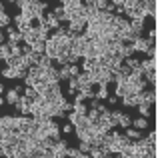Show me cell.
<instances>
[{
	"mask_svg": "<svg viewBox=\"0 0 158 158\" xmlns=\"http://www.w3.org/2000/svg\"><path fill=\"white\" fill-rule=\"evenodd\" d=\"M48 4L42 2V0H34V2H24L22 6H20V14L24 16L26 20H34V18H40V16L46 12Z\"/></svg>",
	"mask_w": 158,
	"mask_h": 158,
	"instance_id": "1",
	"label": "cell"
},
{
	"mask_svg": "<svg viewBox=\"0 0 158 158\" xmlns=\"http://www.w3.org/2000/svg\"><path fill=\"white\" fill-rule=\"evenodd\" d=\"M132 154L134 158H146V156H156V144L148 142L146 138H136L132 140Z\"/></svg>",
	"mask_w": 158,
	"mask_h": 158,
	"instance_id": "2",
	"label": "cell"
},
{
	"mask_svg": "<svg viewBox=\"0 0 158 158\" xmlns=\"http://www.w3.org/2000/svg\"><path fill=\"white\" fill-rule=\"evenodd\" d=\"M30 104H32V98H28L26 94H24V96H18V100H16L12 106L16 108V112H18V114H28Z\"/></svg>",
	"mask_w": 158,
	"mask_h": 158,
	"instance_id": "3",
	"label": "cell"
},
{
	"mask_svg": "<svg viewBox=\"0 0 158 158\" xmlns=\"http://www.w3.org/2000/svg\"><path fill=\"white\" fill-rule=\"evenodd\" d=\"M70 144L66 142V140H54V144H52V158H62V156H66V148H68Z\"/></svg>",
	"mask_w": 158,
	"mask_h": 158,
	"instance_id": "4",
	"label": "cell"
},
{
	"mask_svg": "<svg viewBox=\"0 0 158 158\" xmlns=\"http://www.w3.org/2000/svg\"><path fill=\"white\" fill-rule=\"evenodd\" d=\"M68 28L74 32H84L86 28V18L84 16H74L72 20H68Z\"/></svg>",
	"mask_w": 158,
	"mask_h": 158,
	"instance_id": "5",
	"label": "cell"
},
{
	"mask_svg": "<svg viewBox=\"0 0 158 158\" xmlns=\"http://www.w3.org/2000/svg\"><path fill=\"white\" fill-rule=\"evenodd\" d=\"M100 72V78H98V86H108L112 80H114V72L110 68H98Z\"/></svg>",
	"mask_w": 158,
	"mask_h": 158,
	"instance_id": "6",
	"label": "cell"
},
{
	"mask_svg": "<svg viewBox=\"0 0 158 158\" xmlns=\"http://www.w3.org/2000/svg\"><path fill=\"white\" fill-rule=\"evenodd\" d=\"M108 26H110L114 32H118V30H122L124 26H128V18H124V16H118V14H114V16H112V20L108 22Z\"/></svg>",
	"mask_w": 158,
	"mask_h": 158,
	"instance_id": "7",
	"label": "cell"
},
{
	"mask_svg": "<svg viewBox=\"0 0 158 158\" xmlns=\"http://www.w3.org/2000/svg\"><path fill=\"white\" fill-rule=\"evenodd\" d=\"M140 68H142L144 76H148V74H156V58H146V60H140Z\"/></svg>",
	"mask_w": 158,
	"mask_h": 158,
	"instance_id": "8",
	"label": "cell"
},
{
	"mask_svg": "<svg viewBox=\"0 0 158 158\" xmlns=\"http://www.w3.org/2000/svg\"><path fill=\"white\" fill-rule=\"evenodd\" d=\"M74 78H76V92H80L82 88H90V86H92L90 80H88V74H86L84 70H80Z\"/></svg>",
	"mask_w": 158,
	"mask_h": 158,
	"instance_id": "9",
	"label": "cell"
},
{
	"mask_svg": "<svg viewBox=\"0 0 158 158\" xmlns=\"http://www.w3.org/2000/svg\"><path fill=\"white\" fill-rule=\"evenodd\" d=\"M148 46H150V42H148V38H144V36H138V38L132 40V48H134V52H146Z\"/></svg>",
	"mask_w": 158,
	"mask_h": 158,
	"instance_id": "10",
	"label": "cell"
},
{
	"mask_svg": "<svg viewBox=\"0 0 158 158\" xmlns=\"http://www.w3.org/2000/svg\"><path fill=\"white\" fill-rule=\"evenodd\" d=\"M42 76L46 78L48 82H60V78H58V70L54 68V66H48V68H42Z\"/></svg>",
	"mask_w": 158,
	"mask_h": 158,
	"instance_id": "11",
	"label": "cell"
},
{
	"mask_svg": "<svg viewBox=\"0 0 158 158\" xmlns=\"http://www.w3.org/2000/svg\"><path fill=\"white\" fill-rule=\"evenodd\" d=\"M128 26L136 36H142L144 32V20H128Z\"/></svg>",
	"mask_w": 158,
	"mask_h": 158,
	"instance_id": "12",
	"label": "cell"
},
{
	"mask_svg": "<svg viewBox=\"0 0 158 158\" xmlns=\"http://www.w3.org/2000/svg\"><path fill=\"white\" fill-rule=\"evenodd\" d=\"M20 92H22V88H20V86H16V88L8 90V92H6V98H4V102H8V104H14V102L18 100Z\"/></svg>",
	"mask_w": 158,
	"mask_h": 158,
	"instance_id": "13",
	"label": "cell"
},
{
	"mask_svg": "<svg viewBox=\"0 0 158 158\" xmlns=\"http://www.w3.org/2000/svg\"><path fill=\"white\" fill-rule=\"evenodd\" d=\"M126 94H132L130 92V86H128L126 82H118V84H116V90H114V96L116 98H122V96H126Z\"/></svg>",
	"mask_w": 158,
	"mask_h": 158,
	"instance_id": "14",
	"label": "cell"
},
{
	"mask_svg": "<svg viewBox=\"0 0 158 158\" xmlns=\"http://www.w3.org/2000/svg\"><path fill=\"white\" fill-rule=\"evenodd\" d=\"M120 100H122V104L128 106V108L138 106V94H126V96H122Z\"/></svg>",
	"mask_w": 158,
	"mask_h": 158,
	"instance_id": "15",
	"label": "cell"
},
{
	"mask_svg": "<svg viewBox=\"0 0 158 158\" xmlns=\"http://www.w3.org/2000/svg\"><path fill=\"white\" fill-rule=\"evenodd\" d=\"M8 30H6V34H8V42H22V34H20L16 28H10V26H6Z\"/></svg>",
	"mask_w": 158,
	"mask_h": 158,
	"instance_id": "16",
	"label": "cell"
},
{
	"mask_svg": "<svg viewBox=\"0 0 158 158\" xmlns=\"http://www.w3.org/2000/svg\"><path fill=\"white\" fill-rule=\"evenodd\" d=\"M112 16H114V14H112V12H108V10H98L96 12V20L100 24H108L112 20Z\"/></svg>",
	"mask_w": 158,
	"mask_h": 158,
	"instance_id": "17",
	"label": "cell"
},
{
	"mask_svg": "<svg viewBox=\"0 0 158 158\" xmlns=\"http://www.w3.org/2000/svg\"><path fill=\"white\" fill-rule=\"evenodd\" d=\"M96 68H98L96 58H84V62H82V70L84 72H90V70H96Z\"/></svg>",
	"mask_w": 158,
	"mask_h": 158,
	"instance_id": "18",
	"label": "cell"
},
{
	"mask_svg": "<svg viewBox=\"0 0 158 158\" xmlns=\"http://www.w3.org/2000/svg\"><path fill=\"white\" fill-rule=\"evenodd\" d=\"M130 126L138 128V130H146V128H148V118H146V116H140V118L132 120V124H130Z\"/></svg>",
	"mask_w": 158,
	"mask_h": 158,
	"instance_id": "19",
	"label": "cell"
},
{
	"mask_svg": "<svg viewBox=\"0 0 158 158\" xmlns=\"http://www.w3.org/2000/svg\"><path fill=\"white\" fill-rule=\"evenodd\" d=\"M78 148H80V152H82V154H86V156H88V152L94 148V144H92V140H80Z\"/></svg>",
	"mask_w": 158,
	"mask_h": 158,
	"instance_id": "20",
	"label": "cell"
},
{
	"mask_svg": "<svg viewBox=\"0 0 158 158\" xmlns=\"http://www.w3.org/2000/svg\"><path fill=\"white\" fill-rule=\"evenodd\" d=\"M0 56H2V60H6V58L12 56V48H10V44H8V42L0 44Z\"/></svg>",
	"mask_w": 158,
	"mask_h": 158,
	"instance_id": "21",
	"label": "cell"
},
{
	"mask_svg": "<svg viewBox=\"0 0 158 158\" xmlns=\"http://www.w3.org/2000/svg\"><path fill=\"white\" fill-rule=\"evenodd\" d=\"M52 14L58 18V22H60V24H62V22H66V10H64V6L54 8V10H52Z\"/></svg>",
	"mask_w": 158,
	"mask_h": 158,
	"instance_id": "22",
	"label": "cell"
},
{
	"mask_svg": "<svg viewBox=\"0 0 158 158\" xmlns=\"http://www.w3.org/2000/svg\"><path fill=\"white\" fill-rule=\"evenodd\" d=\"M130 124H132V118H130L128 114H124V112H122V114H120V118H118V124H116V126H120V128H128Z\"/></svg>",
	"mask_w": 158,
	"mask_h": 158,
	"instance_id": "23",
	"label": "cell"
},
{
	"mask_svg": "<svg viewBox=\"0 0 158 158\" xmlns=\"http://www.w3.org/2000/svg\"><path fill=\"white\" fill-rule=\"evenodd\" d=\"M124 130H126V132H124V134H126V136H128V138H130V140H136V138H142V132H140L138 128H134V130H132V128L128 126V128H124Z\"/></svg>",
	"mask_w": 158,
	"mask_h": 158,
	"instance_id": "24",
	"label": "cell"
},
{
	"mask_svg": "<svg viewBox=\"0 0 158 158\" xmlns=\"http://www.w3.org/2000/svg\"><path fill=\"white\" fill-rule=\"evenodd\" d=\"M86 116H88V120L92 124H96L98 120H100V112L96 110V108H88V112H86Z\"/></svg>",
	"mask_w": 158,
	"mask_h": 158,
	"instance_id": "25",
	"label": "cell"
},
{
	"mask_svg": "<svg viewBox=\"0 0 158 158\" xmlns=\"http://www.w3.org/2000/svg\"><path fill=\"white\" fill-rule=\"evenodd\" d=\"M30 50H34L36 54H44V40H36V42H32Z\"/></svg>",
	"mask_w": 158,
	"mask_h": 158,
	"instance_id": "26",
	"label": "cell"
},
{
	"mask_svg": "<svg viewBox=\"0 0 158 158\" xmlns=\"http://www.w3.org/2000/svg\"><path fill=\"white\" fill-rule=\"evenodd\" d=\"M38 66H40V68H48V66H52V58H50V56H46V54H40Z\"/></svg>",
	"mask_w": 158,
	"mask_h": 158,
	"instance_id": "27",
	"label": "cell"
},
{
	"mask_svg": "<svg viewBox=\"0 0 158 158\" xmlns=\"http://www.w3.org/2000/svg\"><path fill=\"white\" fill-rule=\"evenodd\" d=\"M58 78H60V82H62V80H68V78H70V70H68V64L60 66V70H58Z\"/></svg>",
	"mask_w": 158,
	"mask_h": 158,
	"instance_id": "28",
	"label": "cell"
},
{
	"mask_svg": "<svg viewBox=\"0 0 158 158\" xmlns=\"http://www.w3.org/2000/svg\"><path fill=\"white\" fill-rule=\"evenodd\" d=\"M28 74H30V76H34V78H38V76H42V68H40L38 64L28 66Z\"/></svg>",
	"mask_w": 158,
	"mask_h": 158,
	"instance_id": "29",
	"label": "cell"
},
{
	"mask_svg": "<svg viewBox=\"0 0 158 158\" xmlns=\"http://www.w3.org/2000/svg\"><path fill=\"white\" fill-rule=\"evenodd\" d=\"M10 22H12V18L6 14V12H2V14H0V28H6V26H10Z\"/></svg>",
	"mask_w": 158,
	"mask_h": 158,
	"instance_id": "30",
	"label": "cell"
},
{
	"mask_svg": "<svg viewBox=\"0 0 158 158\" xmlns=\"http://www.w3.org/2000/svg\"><path fill=\"white\" fill-rule=\"evenodd\" d=\"M2 76L4 78H16V70L12 66H6V68H2Z\"/></svg>",
	"mask_w": 158,
	"mask_h": 158,
	"instance_id": "31",
	"label": "cell"
},
{
	"mask_svg": "<svg viewBox=\"0 0 158 158\" xmlns=\"http://www.w3.org/2000/svg\"><path fill=\"white\" fill-rule=\"evenodd\" d=\"M94 98H98V100L108 98V88H106V86H100V88H98V92H94Z\"/></svg>",
	"mask_w": 158,
	"mask_h": 158,
	"instance_id": "32",
	"label": "cell"
},
{
	"mask_svg": "<svg viewBox=\"0 0 158 158\" xmlns=\"http://www.w3.org/2000/svg\"><path fill=\"white\" fill-rule=\"evenodd\" d=\"M66 156H86V154H82L80 152V148H66Z\"/></svg>",
	"mask_w": 158,
	"mask_h": 158,
	"instance_id": "33",
	"label": "cell"
},
{
	"mask_svg": "<svg viewBox=\"0 0 158 158\" xmlns=\"http://www.w3.org/2000/svg\"><path fill=\"white\" fill-rule=\"evenodd\" d=\"M80 96H82V98H94L92 86H90V88H82V90H80Z\"/></svg>",
	"mask_w": 158,
	"mask_h": 158,
	"instance_id": "34",
	"label": "cell"
},
{
	"mask_svg": "<svg viewBox=\"0 0 158 158\" xmlns=\"http://www.w3.org/2000/svg\"><path fill=\"white\" fill-rule=\"evenodd\" d=\"M138 110H140V114L142 116H150V104H138Z\"/></svg>",
	"mask_w": 158,
	"mask_h": 158,
	"instance_id": "35",
	"label": "cell"
},
{
	"mask_svg": "<svg viewBox=\"0 0 158 158\" xmlns=\"http://www.w3.org/2000/svg\"><path fill=\"white\" fill-rule=\"evenodd\" d=\"M96 110L100 112V116H108V114H110V108H108V106H104V104H100V102H98Z\"/></svg>",
	"mask_w": 158,
	"mask_h": 158,
	"instance_id": "36",
	"label": "cell"
},
{
	"mask_svg": "<svg viewBox=\"0 0 158 158\" xmlns=\"http://www.w3.org/2000/svg\"><path fill=\"white\" fill-rule=\"evenodd\" d=\"M144 54H146L148 58H156V46H154V44H150V46H148V50L144 52Z\"/></svg>",
	"mask_w": 158,
	"mask_h": 158,
	"instance_id": "37",
	"label": "cell"
},
{
	"mask_svg": "<svg viewBox=\"0 0 158 158\" xmlns=\"http://www.w3.org/2000/svg\"><path fill=\"white\" fill-rule=\"evenodd\" d=\"M68 70H70V76H76L80 72V66L78 64H68Z\"/></svg>",
	"mask_w": 158,
	"mask_h": 158,
	"instance_id": "38",
	"label": "cell"
},
{
	"mask_svg": "<svg viewBox=\"0 0 158 158\" xmlns=\"http://www.w3.org/2000/svg\"><path fill=\"white\" fill-rule=\"evenodd\" d=\"M106 4H108V0H94V6H96L98 10H104Z\"/></svg>",
	"mask_w": 158,
	"mask_h": 158,
	"instance_id": "39",
	"label": "cell"
},
{
	"mask_svg": "<svg viewBox=\"0 0 158 158\" xmlns=\"http://www.w3.org/2000/svg\"><path fill=\"white\" fill-rule=\"evenodd\" d=\"M60 132H66V134H70V132H74V126H72V124H70V122H66L64 126L60 128Z\"/></svg>",
	"mask_w": 158,
	"mask_h": 158,
	"instance_id": "40",
	"label": "cell"
},
{
	"mask_svg": "<svg viewBox=\"0 0 158 158\" xmlns=\"http://www.w3.org/2000/svg\"><path fill=\"white\" fill-rule=\"evenodd\" d=\"M34 82H36V78L30 76V74H26V78H24V84H26V86H34Z\"/></svg>",
	"mask_w": 158,
	"mask_h": 158,
	"instance_id": "41",
	"label": "cell"
},
{
	"mask_svg": "<svg viewBox=\"0 0 158 158\" xmlns=\"http://www.w3.org/2000/svg\"><path fill=\"white\" fill-rule=\"evenodd\" d=\"M24 94H26L28 98H34V96H36V90L32 88V86H26V90H24Z\"/></svg>",
	"mask_w": 158,
	"mask_h": 158,
	"instance_id": "42",
	"label": "cell"
},
{
	"mask_svg": "<svg viewBox=\"0 0 158 158\" xmlns=\"http://www.w3.org/2000/svg\"><path fill=\"white\" fill-rule=\"evenodd\" d=\"M146 140H148V142H154V144H156V132L152 130L150 134H148V138H146Z\"/></svg>",
	"mask_w": 158,
	"mask_h": 158,
	"instance_id": "43",
	"label": "cell"
},
{
	"mask_svg": "<svg viewBox=\"0 0 158 158\" xmlns=\"http://www.w3.org/2000/svg\"><path fill=\"white\" fill-rule=\"evenodd\" d=\"M108 102H110V104H116V102H118V98H116L114 94H112V96H110V94H108Z\"/></svg>",
	"mask_w": 158,
	"mask_h": 158,
	"instance_id": "44",
	"label": "cell"
},
{
	"mask_svg": "<svg viewBox=\"0 0 158 158\" xmlns=\"http://www.w3.org/2000/svg\"><path fill=\"white\" fill-rule=\"evenodd\" d=\"M24 2H34V0H16V2H14V4H16V6H18V8H20V6H22V4H24Z\"/></svg>",
	"mask_w": 158,
	"mask_h": 158,
	"instance_id": "45",
	"label": "cell"
},
{
	"mask_svg": "<svg viewBox=\"0 0 158 158\" xmlns=\"http://www.w3.org/2000/svg\"><path fill=\"white\" fill-rule=\"evenodd\" d=\"M2 12H4V2L0 0V14H2Z\"/></svg>",
	"mask_w": 158,
	"mask_h": 158,
	"instance_id": "46",
	"label": "cell"
},
{
	"mask_svg": "<svg viewBox=\"0 0 158 158\" xmlns=\"http://www.w3.org/2000/svg\"><path fill=\"white\" fill-rule=\"evenodd\" d=\"M4 42V34H2V30H0V44Z\"/></svg>",
	"mask_w": 158,
	"mask_h": 158,
	"instance_id": "47",
	"label": "cell"
},
{
	"mask_svg": "<svg viewBox=\"0 0 158 158\" xmlns=\"http://www.w3.org/2000/svg\"><path fill=\"white\" fill-rule=\"evenodd\" d=\"M4 92V84H2V82H0V94H2Z\"/></svg>",
	"mask_w": 158,
	"mask_h": 158,
	"instance_id": "48",
	"label": "cell"
},
{
	"mask_svg": "<svg viewBox=\"0 0 158 158\" xmlns=\"http://www.w3.org/2000/svg\"><path fill=\"white\" fill-rule=\"evenodd\" d=\"M4 104V98H2V94H0V106H2Z\"/></svg>",
	"mask_w": 158,
	"mask_h": 158,
	"instance_id": "49",
	"label": "cell"
},
{
	"mask_svg": "<svg viewBox=\"0 0 158 158\" xmlns=\"http://www.w3.org/2000/svg\"><path fill=\"white\" fill-rule=\"evenodd\" d=\"M6 2H12V4H14V2H16V0H6Z\"/></svg>",
	"mask_w": 158,
	"mask_h": 158,
	"instance_id": "50",
	"label": "cell"
},
{
	"mask_svg": "<svg viewBox=\"0 0 158 158\" xmlns=\"http://www.w3.org/2000/svg\"><path fill=\"white\" fill-rule=\"evenodd\" d=\"M0 60H2V56H0Z\"/></svg>",
	"mask_w": 158,
	"mask_h": 158,
	"instance_id": "51",
	"label": "cell"
},
{
	"mask_svg": "<svg viewBox=\"0 0 158 158\" xmlns=\"http://www.w3.org/2000/svg\"><path fill=\"white\" fill-rule=\"evenodd\" d=\"M0 30H2V28H0Z\"/></svg>",
	"mask_w": 158,
	"mask_h": 158,
	"instance_id": "52",
	"label": "cell"
}]
</instances>
